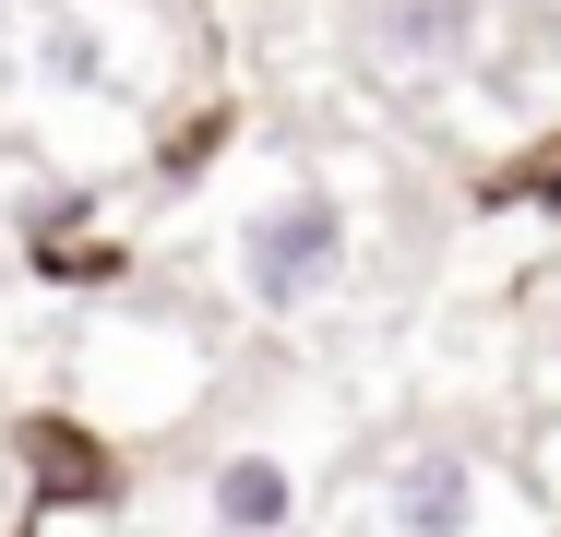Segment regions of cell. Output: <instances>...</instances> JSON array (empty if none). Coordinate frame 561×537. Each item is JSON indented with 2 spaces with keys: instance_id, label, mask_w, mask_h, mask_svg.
Instances as JSON below:
<instances>
[{
  "instance_id": "1",
  "label": "cell",
  "mask_w": 561,
  "mask_h": 537,
  "mask_svg": "<svg viewBox=\"0 0 561 537\" xmlns=\"http://www.w3.org/2000/svg\"><path fill=\"white\" fill-rule=\"evenodd\" d=\"M346 263V204L335 192H287V204H263L239 227V287H251V311H299V299H323Z\"/></svg>"
},
{
  "instance_id": "2",
  "label": "cell",
  "mask_w": 561,
  "mask_h": 537,
  "mask_svg": "<svg viewBox=\"0 0 561 537\" xmlns=\"http://www.w3.org/2000/svg\"><path fill=\"white\" fill-rule=\"evenodd\" d=\"M382 526L394 537H466L478 526V466H466L454 442L394 454V466H382Z\"/></svg>"
},
{
  "instance_id": "3",
  "label": "cell",
  "mask_w": 561,
  "mask_h": 537,
  "mask_svg": "<svg viewBox=\"0 0 561 537\" xmlns=\"http://www.w3.org/2000/svg\"><path fill=\"white\" fill-rule=\"evenodd\" d=\"M478 48V0H382L358 24V60L370 72H454Z\"/></svg>"
},
{
  "instance_id": "4",
  "label": "cell",
  "mask_w": 561,
  "mask_h": 537,
  "mask_svg": "<svg viewBox=\"0 0 561 537\" xmlns=\"http://www.w3.org/2000/svg\"><path fill=\"white\" fill-rule=\"evenodd\" d=\"M24 478H36V502L48 514H96V502H119V466L96 430L72 419H24Z\"/></svg>"
},
{
  "instance_id": "5",
  "label": "cell",
  "mask_w": 561,
  "mask_h": 537,
  "mask_svg": "<svg viewBox=\"0 0 561 537\" xmlns=\"http://www.w3.org/2000/svg\"><path fill=\"white\" fill-rule=\"evenodd\" d=\"M204 514H216V537H287L299 526V478H287L275 454H227L216 490H204Z\"/></svg>"
},
{
  "instance_id": "6",
  "label": "cell",
  "mask_w": 561,
  "mask_h": 537,
  "mask_svg": "<svg viewBox=\"0 0 561 537\" xmlns=\"http://www.w3.org/2000/svg\"><path fill=\"white\" fill-rule=\"evenodd\" d=\"M490 204H561V132L538 144V156H514V168L490 180Z\"/></svg>"
},
{
  "instance_id": "7",
  "label": "cell",
  "mask_w": 561,
  "mask_h": 537,
  "mask_svg": "<svg viewBox=\"0 0 561 537\" xmlns=\"http://www.w3.org/2000/svg\"><path fill=\"white\" fill-rule=\"evenodd\" d=\"M227 144V119L216 107H204V119H192V132H168V156H156V168H168V180H192V168H204V156H216Z\"/></svg>"
},
{
  "instance_id": "8",
  "label": "cell",
  "mask_w": 561,
  "mask_h": 537,
  "mask_svg": "<svg viewBox=\"0 0 561 537\" xmlns=\"http://www.w3.org/2000/svg\"><path fill=\"white\" fill-rule=\"evenodd\" d=\"M48 72L60 84H96V36H48Z\"/></svg>"
},
{
  "instance_id": "9",
  "label": "cell",
  "mask_w": 561,
  "mask_h": 537,
  "mask_svg": "<svg viewBox=\"0 0 561 537\" xmlns=\"http://www.w3.org/2000/svg\"><path fill=\"white\" fill-rule=\"evenodd\" d=\"M550 346H561V322H550Z\"/></svg>"
}]
</instances>
